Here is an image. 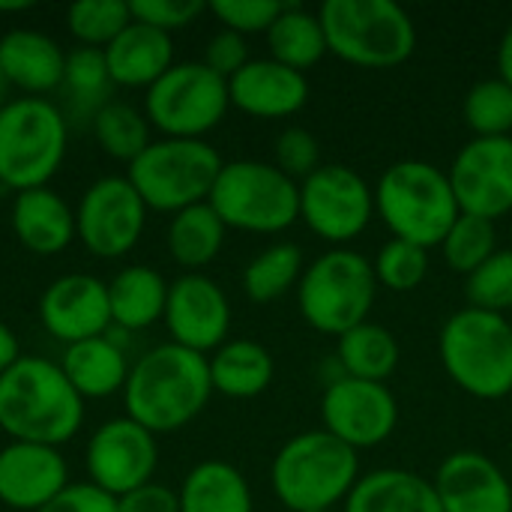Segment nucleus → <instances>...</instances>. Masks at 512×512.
<instances>
[{"mask_svg": "<svg viewBox=\"0 0 512 512\" xmlns=\"http://www.w3.org/2000/svg\"><path fill=\"white\" fill-rule=\"evenodd\" d=\"M210 396V360L174 342L141 354L123 387L126 417L153 435H168L189 426L207 408Z\"/></svg>", "mask_w": 512, "mask_h": 512, "instance_id": "1", "label": "nucleus"}, {"mask_svg": "<svg viewBox=\"0 0 512 512\" xmlns=\"http://www.w3.org/2000/svg\"><path fill=\"white\" fill-rule=\"evenodd\" d=\"M84 399L75 393L60 363L21 357L0 375V429L12 441L60 447L78 435Z\"/></svg>", "mask_w": 512, "mask_h": 512, "instance_id": "2", "label": "nucleus"}, {"mask_svg": "<svg viewBox=\"0 0 512 512\" xmlns=\"http://www.w3.org/2000/svg\"><path fill=\"white\" fill-rule=\"evenodd\" d=\"M459 213L450 177L423 159L393 162L375 186V216L396 240L420 249L441 246Z\"/></svg>", "mask_w": 512, "mask_h": 512, "instance_id": "3", "label": "nucleus"}, {"mask_svg": "<svg viewBox=\"0 0 512 512\" xmlns=\"http://www.w3.org/2000/svg\"><path fill=\"white\" fill-rule=\"evenodd\" d=\"M360 480V456L330 432L294 435L273 459L270 483L291 512L333 510Z\"/></svg>", "mask_w": 512, "mask_h": 512, "instance_id": "4", "label": "nucleus"}, {"mask_svg": "<svg viewBox=\"0 0 512 512\" xmlns=\"http://www.w3.org/2000/svg\"><path fill=\"white\" fill-rule=\"evenodd\" d=\"M438 351L450 381L468 396L498 402L512 393V324L507 315L474 306L450 315L441 327Z\"/></svg>", "mask_w": 512, "mask_h": 512, "instance_id": "5", "label": "nucleus"}, {"mask_svg": "<svg viewBox=\"0 0 512 512\" xmlns=\"http://www.w3.org/2000/svg\"><path fill=\"white\" fill-rule=\"evenodd\" d=\"M318 18L327 51L351 66L393 69L417 48V27L393 0H327Z\"/></svg>", "mask_w": 512, "mask_h": 512, "instance_id": "6", "label": "nucleus"}, {"mask_svg": "<svg viewBox=\"0 0 512 512\" xmlns=\"http://www.w3.org/2000/svg\"><path fill=\"white\" fill-rule=\"evenodd\" d=\"M69 147V117L48 99L21 96L0 108V186L42 189L60 171Z\"/></svg>", "mask_w": 512, "mask_h": 512, "instance_id": "7", "label": "nucleus"}, {"mask_svg": "<svg viewBox=\"0 0 512 512\" xmlns=\"http://www.w3.org/2000/svg\"><path fill=\"white\" fill-rule=\"evenodd\" d=\"M378 297V279L372 261L348 246H333L306 264L297 285V306L303 321L324 333L342 336L369 321Z\"/></svg>", "mask_w": 512, "mask_h": 512, "instance_id": "8", "label": "nucleus"}, {"mask_svg": "<svg viewBox=\"0 0 512 512\" xmlns=\"http://www.w3.org/2000/svg\"><path fill=\"white\" fill-rule=\"evenodd\" d=\"M222 165L219 150L201 138H159L129 165L126 180L147 210L174 216L210 198Z\"/></svg>", "mask_w": 512, "mask_h": 512, "instance_id": "9", "label": "nucleus"}, {"mask_svg": "<svg viewBox=\"0 0 512 512\" xmlns=\"http://www.w3.org/2000/svg\"><path fill=\"white\" fill-rule=\"evenodd\" d=\"M207 204L225 228L249 234H279L300 219V183L270 162H225Z\"/></svg>", "mask_w": 512, "mask_h": 512, "instance_id": "10", "label": "nucleus"}, {"mask_svg": "<svg viewBox=\"0 0 512 512\" xmlns=\"http://www.w3.org/2000/svg\"><path fill=\"white\" fill-rule=\"evenodd\" d=\"M231 108L228 81L201 60L174 63L144 96V117L162 138H201Z\"/></svg>", "mask_w": 512, "mask_h": 512, "instance_id": "11", "label": "nucleus"}, {"mask_svg": "<svg viewBox=\"0 0 512 512\" xmlns=\"http://www.w3.org/2000/svg\"><path fill=\"white\" fill-rule=\"evenodd\" d=\"M375 216V189L348 165H321L300 183V219L333 246L357 240Z\"/></svg>", "mask_w": 512, "mask_h": 512, "instance_id": "12", "label": "nucleus"}, {"mask_svg": "<svg viewBox=\"0 0 512 512\" xmlns=\"http://www.w3.org/2000/svg\"><path fill=\"white\" fill-rule=\"evenodd\" d=\"M147 228V204L126 177H99L75 207V237L96 258H123Z\"/></svg>", "mask_w": 512, "mask_h": 512, "instance_id": "13", "label": "nucleus"}, {"mask_svg": "<svg viewBox=\"0 0 512 512\" xmlns=\"http://www.w3.org/2000/svg\"><path fill=\"white\" fill-rule=\"evenodd\" d=\"M87 477L111 498H123L153 483L159 465L156 435L132 417H114L102 423L87 444Z\"/></svg>", "mask_w": 512, "mask_h": 512, "instance_id": "14", "label": "nucleus"}, {"mask_svg": "<svg viewBox=\"0 0 512 512\" xmlns=\"http://www.w3.org/2000/svg\"><path fill=\"white\" fill-rule=\"evenodd\" d=\"M324 432L348 444L351 450H366L384 444L399 426V402L387 384L336 378L321 396Z\"/></svg>", "mask_w": 512, "mask_h": 512, "instance_id": "15", "label": "nucleus"}, {"mask_svg": "<svg viewBox=\"0 0 512 512\" xmlns=\"http://www.w3.org/2000/svg\"><path fill=\"white\" fill-rule=\"evenodd\" d=\"M450 186L462 213L489 222L512 210V138H474L468 141L450 171Z\"/></svg>", "mask_w": 512, "mask_h": 512, "instance_id": "16", "label": "nucleus"}, {"mask_svg": "<svg viewBox=\"0 0 512 512\" xmlns=\"http://www.w3.org/2000/svg\"><path fill=\"white\" fill-rule=\"evenodd\" d=\"M165 327L171 342L195 354L219 351L231 330V303L219 282L204 273H183L168 285Z\"/></svg>", "mask_w": 512, "mask_h": 512, "instance_id": "17", "label": "nucleus"}, {"mask_svg": "<svg viewBox=\"0 0 512 512\" xmlns=\"http://www.w3.org/2000/svg\"><path fill=\"white\" fill-rule=\"evenodd\" d=\"M39 318L42 327L63 345L105 336L111 330L108 285L90 273H66L45 288Z\"/></svg>", "mask_w": 512, "mask_h": 512, "instance_id": "18", "label": "nucleus"}, {"mask_svg": "<svg viewBox=\"0 0 512 512\" xmlns=\"http://www.w3.org/2000/svg\"><path fill=\"white\" fill-rule=\"evenodd\" d=\"M69 486V465L57 447L12 441L0 450V504L39 512Z\"/></svg>", "mask_w": 512, "mask_h": 512, "instance_id": "19", "label": "nucleus"}, {"mask_svg": "<svg viewBox=\"0 0 512 512\" xmlns=\"http://www.w3.org/2000/svg\"><path fill=\"white\" fill-rule=\"evenodd\" d=\"M432 483L444 512H512L507 474L477 450L450 453Z\"/></svg>", "mask_w": 512, "mask_h": 512, "instance_id": "20", "label": "nucleus"}, {"mask_svg": "<svg viewBox=\"0 0 512 512\" xmlns=\"http://www.w3.org/2000/svg\"><path fill=\"white\" fill-rule=\"evenodd\" d=\"M231 105L258 120H282L294 117L309 102L306 72L267 60H249L234 78H228Z\"/></svg>", "mask_w": 512, "mask_h": 512, "instance_id": "21", "label": "nucleus"}, {"mask_svg": "<svg viewBox=\"0 0 512 512\" xmlns=\"http://www.w3.org/2000/svg\"><path fill=\"white\" fill-rule=\"evenodd\" d=\"M0 69L9 87L45 99V93L60 90L63 84L66 51L48 33L18 27L0 36Z\"/></svg>", "mask_w": 512, "mask_h": 512, "instance_id": "22", "label": "nucleus"}, {"mask_svg": "<svg viewBox=\"0 0 512 512\" xmlns=\"http://www.w3.org/2000/svg\"><path fill=\"white\" fill-rule=\"evenodd\" d=\"M114 87H153L174 66L171 33L132 21L105 51Z\"/></svg>", "mask_w": 512, "mask_h": 512, "instance_id": "23", "label": "nucleus"}, {"mask_svg": "<svg viewBox=\"0 0 512 512\" xmlns=\"http://www.w3.org/2000/svg\"><path fill=\"white\" fill-rule=\"evenodd\" d=\"M12 231L24 249L57 255L75 240V210L48 186L18 192L12 201Z\"/></svg>", "mask_w": 512, "mask_h": 512, "instance_id": "24", "label": "nucleus"}, {"mask_svg": "<svg viewBox=\"0 0 512 512\" xmlns=\"http://www.w3.org/2000/svg\"><path fill=\"white\" fill-rule=\"evenodd\" d=\"M345 512H444L435 483L405 471V468H378L360 474L351 489Z\"/></svg>", "mask_w": 512, "mask_h": 512, "instance_id": "25", "label": "nucleus"}, {"mask_svg": "<svg viewBox=\"0 0 512 512\" xmlns=\"http://www.w3.org/2000/svg\"><path fill=\"white\" fill-rule=\"evenodd\" d=\"M60 369L81 399H108L114 393H123L132 366L123 345H117L111 336H96L66 345Z\"/></svg>", "mask_w": 512, "mask_h": 512, "instance_id": "26", "label": "nucleus"}, {"mask_svg": "<svg viewBox=\"0 0 512 512\" xmlns=\"http://www.w3.org/2000/svg\"><path fill=\"white\" fill-rule=\"evenodd\" d=\"M108 303H111V327L120 333H138L153 327L165 318L168 303V282L159 270L132 264L123 267L108 282Z\"/></svg>", "mask_w": 512, "mask_h": 512, "instance_id": "27", "label": "nucleus"}, {"mask_svg": "<svg viewBox=\"0 0 512 512\" xmlns=\"http://www.w3.org/2000/svg\"><path fill=\"white\" fill-rule=\"evenodd\" d=\"M210 360L213 393L228 399H255L261 396L276 375L273 354L252 339H228Z\"/></svg>", "mask_w": 512, "mask_h": 512, "instance_id": "28", "label": "nucleus"}, {"mask_svg": "<svg viewBox=\"0 0 512 512\" xmlns=\"http://www.w3.org/2000/svg\"><path fill=\"white\" fill-rule=\"evenodd\" d=\"M180 512H252V489L246 477L228 462L195 465L180 492Z\"/></svg>", "mask_w": 512, "mask_h": 512, "instance_id": "29", "label": "nucleus"}, {"mask_svg": "<svg viewBox=\"0 0 512 512\" xmlns=\"http://www.w3.org/2000/svg\"><path fill=\"white\" fill-rule=\"evenodd\" d=\"M336 360L345 378L384 384L402 360L396 336L375 321H363L336 339Z\"/></svg>", "mask_w": 512, "mask_h": 512, "instance_id": "30", "label": "nucleus"}, {"mask_svg": "<svg viewBox=\"0 0 512 512\" xmlns=\"http://www.w3.org/2000/svg\"><path fill=\"white\" fill-rule=\"evenodd\" d=\"M225 222L219 213L204 201L192 204L171 216L168 222V252L171 258L186 267L189 273H201V267L213 264V258L225 246Z\"/></svg>", "mask_w": 512, "mask_h": 512, "instance_id": "31", "label": "nucleus"}, {"mask_svg": "<svg viewBox=\"0 0 512 512\" xmlns=\"http://www.w3.org/2000/svg\"><path fill=\"white\" fill-rule=\"evenodd\" d=\"M267 45L276 63L291 66L297 72L312 69L324 54H330L321 18L315 12H306L297 3H285L279 18L267 30Z\"/></svg>", "mask_w": 512, "mask_h": 512, "instance_id": "32", "label": "nucleus"}, {"mask_svg": "<svg viewBox=\"0 0 512 512\" xmlns=\"http://www.w3.org/2000/svg\"><path fill=\"white\" fill-rule=\"evenodd\" d=\"M72 117H96L108 102L114 81L108 75L105 54L99 48H72L66 54V72L60 84Z\"/></svg>", "mask_w": 512, "mask_h": 512, "instance_id": "33", "label": "nucleus"}, {"mask_svg": "<svg viewBox=\"0 0 512 512\" xmlns=\"http://www.w3.org/2000/svg\"><path fill=\"white\" fill-rule=\"evenodd\" d=\"M303 249L297 243H273L243 270V291L252 303H273L303 279Z\"/></svg>", "mask_w": 512, "mask_h": 512, "instance_id": "34", "label": "nucleus"}, {"mask_svg": "<svg viewBox=\"0 0 512 512\" xmlns=\"http://www.w3.org/2000/svg\"><path fill=\"white\" fill-rule=\"evenodd\" d=\"M90 123L96 144L117 162L132 165L150 147V123L144 111H138L129 102L111 99Z\"/></svg>", "mask_w": 512, "mask_h": 512, "instance_id": "35", "label": "nucleus"}, {"mask_svg": "<svg viewBox=\"0 0 512 512\" xmlns=\"http://www.w3.org/2000/svg\"><path fill=\"white\" fill-rule=\"evenodd\" d=\"M444 261L453 273H462L465 279L480 270L495 252H498V231L495 222L471 213H459V219L450 225L444 243Z\"/></svg>", "mask_w": 512, "mask_h": 512, "instance_id": "36", "label": "nucleus"}, {"mask_svg": "<svg viewBox=\"0 0 512 512\" xmlns=\"http://www.w3.org/2000/svg\"><path fill=\"white\" fill-rule=\"evenodd\" d=\"M129 24L132 12L123 0H78L66 12V27L81 48L105 51Z\"/></svg>", "mask_w": 512, "mask_h": 512, "instance_id": "37", "label": "nucleus"}, {"mask_svg": "<svg viewBox=\"0 0 512 512\" xmlns=\"http://www.w3.org/2000/svg\"><path fill=\"white\" fill-rule=\"evenodd\" d=\"M462 111L474 138H512V87L504 78L477 81Z\"/></svg>", "mask_w": 512, "mask_h": 512, "instance_id": "38", "label": "nucleus"}, {"mask_svg": "<svg viewBox=\"0 0 512 512\" xmlns=\"http://www.w3.org/2000/svg\"><path fill=\"white\" fill-rule=\"evenodd\" d=\"M372 267H375V279L381 288L408 294V291L420 288L429 273V249H420L414 243L393 237L381 246Z\"/></svg>", "mask_w": 512, "mask_h": 512, "instance_id": "39", "label": "nucleus"}, {"mask_svg": "<svg viewBox=\"0 0 512 512\" xmlns=\"http://www.w3.org/2000/svg\"><path fill=\"white\" fill-rule=\"evenodd\" d=\"M468 306L483 312H512V249H498L465 282Z\"/></svg>", "mask_w": 512, "mask_h": 512, "instance_id": "40", "label": "nucleus"}, {"mask_svg": "<svg viewBox=\"0 0 512 512\" xmlns=\"http://www.w3.org/2000/svg\"><path fill=\"white\" fill-rule=\"evenodd\" d=\"M207 9L222 21V30L249 36V33H267L273 27V21L279 18V12L285 9V3H279V0H213Z\"/></svg>", "mask_w": 512, "mask_h": 512, "instance_id": "41", "label": "nucleus"}, {"mask_svg": "<svg viewBox=\"0 0 512 512\" xmlns=\"http://www.w3.org/2000/svg\"><path fill=\"white\" fill-rule=\"evenodd\" d=\"M276 168L291 180H306L321 168V144L303 126H288L276 138Z\"/></svg>", "mask_w": 512, "mask_h": 512, "instance_id": "42", "label": "nucleus"}, {"mask_svg": "<svg viewBox=\"0 0 512 512\" xmlns=\"http://www.w3.org/2000/svg\"><path fill=\"white\" fill-rule=\"evenodd\" d=\"M204 9H207V3H201V0H132L129 3L132 21L156 27L162 33L189 27Z\"/></svg>", "mask_w": 512, "mask_h": 512, "instance_id": "43", "label": "nucleus"}, {"mask_svg": "<svg viewBox=\"0 0 512 512\" xmlns=\"http://www.w3.org/2000/svg\"><path fill=\"white\" fill-rule=\"evenodd\" d=\"M201 63H204L207 69H213L216 75H222L225 81L234 78V75L249 63L246 36H240V33H234V30H219L216 36H210Z\"/></svg>", "mask_w": 512, "mask_h": 512, "instance_id": "44", "label": "nucleus"}, {"mask_svg": "<svg viewBox=\"0 0 512 512\" xmlns=\"http://www.w3.org/2000/svg\"><path fill=\"white\" fill-rule=\"evenodd\" d=\"M39 512H117V498L87 483H69L48 507Z\"/></svg>", "mask_w": 512, "mask_h": 512, "instance_id": "45", "label": "nucleus"}, {"mask_svg": "<svg viewBox=\"0 0 512 512\" xmlns=\"http://www.w3.org/2000/svg\"><path fill=\"white\" fill-rule=\"evenodd\" d=\"M117 512H180V498L162 483H147L117 498Z\"/></svg>", "mask_w": 512, "mask_h": 512, "instance_id": "46", "label": "nucleus"}, {"mask_svg": "<svg viewBox=\"0 0 512 512\" xmlns=\"http://www.w3.org/2000/svg\"><path fill=\"white\" fill-rule=\"evenodd\" d=\"M21 345H18V336L0 321V375L9 372L18 360H21Z\"/></svg>", "mask_w": 512, "mask_h": 512, "instance_id": "47", "label": "nucleus"}, {"mask_svg": "<svg viewBox=\"0 0 512 512\" xmlns=\"http://www.w3.org/2000/svg\"><path fill=\"white\" fill-rule=\"evenodd\" d=\"M498 78H504L512 87V24L504 30L498 45Z\"/></svg>", "mask_w": 512, "mask_h": 512, "instance_id": "48", "label": "nucleus"}, {"mask_svg": "<svg viewBox=\"0 0 512 512\" xmlns=\"http://www.w3.org/2000/svg\"><path fill=\"white\" fill-rule=\"evenodd\" d=\"M33 3H0V12H24L30 9Z\"/></svg>", "mask_w": 512, "mask_h": 512, "instance_id": "49", "label": "nucleus"}, {"mask_svg": "<svg viewBox=\"0 0 512 512\" xmlns=\"http://www.w3.org/2000/svg\"><path fill=\"white\" fill-rule=\"evenodd\" d=\"M6 90H9V81H6V75H3V69H0V108L9 102V99H6Z\"/></svg>", "mask_w": 512, "mask_h": 512, "instance_id": "50", "label": "nucleus"}, {"mask_svg": "<svg viewBox=\"0 0 512 512\" xmlns=\"http://www.w3.org/2000/svg\"><path fill=\"white\" fill-rule=\"evenodd\" d=\"M312 512H333V510H312Z\"/></svg>", "mask_w": 512, "mask_h": 512, "instance_id": "51", "label": "nucleus"}, {"mask_svg": "<svg viewBox=\"0 0 512 512\" xmlns=\"http://www.w3.org/2000/svg\"><path fill=\"white\" fill-rule=\"evenodd\" d=\"M510 324H512V312H510Z\"/></svg>", "mask_w": 512, "mask_h": 512, "instance_id": "52", "label": "nucleus"}, {"mask_svg": "<svg viewBox=\"0 0 512 512\" xmlns=\"http://www.w3.org/2000/svg\"><path fill=\"white\" fill-rule=\"evenodd\" d=\"M510 402H512V393H510Z\"/></svg>", "mask_w": 512, "mask_h": 512, "instance_id": "53", "label": "nucleus"}]
</instances>
